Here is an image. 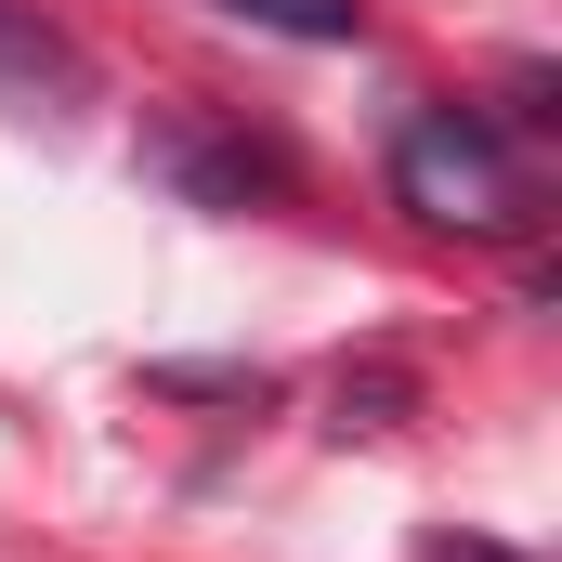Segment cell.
Instances as JSON below:
<instances>
[{
	"label": "cell",
	"mask_w": 562,
	"mask_h": 562,
	"mask_svg": "<svg viewBox=\"0 0 562 562\" xmlns=\"http://www.w3.org/2000/svg\"><path fill=\"white\" fill-rule=\"evenodd\" d=\"M393 210H419L431 236H524L537 183L484 105H406L393 119Z\"/></svg>",
	"instance_id": "obj_1"
},
{
	"label": "cell",
	"mask_w": 562,
	"mask_h": 562,
	"mask_svg": "<svg viewBox=\"0 0 562 562\" xmlns=\"http://www.w3.org/2000/svg\"><path fill=\"white\" fill-rule=\"evenodd\" d=\"M183 196H210V210H249V196H288V157L276 144H236V132H196V119H157V144H144Z\"/></svg>",
	"instance_id": "obj_2"
},
{
	"label": "cell",
	"mask_w": 562,
	"mask_h": 562,
	"mask_svg": "<svg viewBox=\"0 0 562 562\" xmlns=\"http://www.w3.org/2000/svg\"><path fill=\"white\" fill-rule=\"evenodd\" d=\"M210 13H236L262 40H314V53H353L367 40V0H210Z\"/></svg>",
	"instance_id": "obj_3"
},
{
	"label": "cell",
	"mask_w": 562,
	"mask_h": 562,
	"mask_svg": "<svg viewBox=\"0 0 562 562\" xmlns=\"http://www.w3.org/2000/svg\"><path fill=\"white\" fill-rule=\"evenodd\" d=\"M0 92H79V53L40 13H13V0H0Z\"/></svg>",
	"instance_id": "obj_4"
},
{
	"label": "cell",
	"mask_w": 562,
	"mask_h": 562,
	"mask_svg": "<svg viewBox=\"0 0 562 562\" xmlns=\"http://www.w3.org/2000/svg\"><path fill=\"white\" fill-rule=\"evenodd\" d=\"M406 406V367H340V431H393Z\"/></svg>",
	"instance_id": "obj_5"
},
{
	"label": "cell",
	"mask_w": 562,
	"mask_h": 562,
	"mask_svg": "<svg viewBox=\"0 0 562 562\" xmlns=\"http://www.w3.org/2000/svg\"><path fill=\"white\" fill-rule=\"evenodd\" d=\"M157 393H196V406H262V380H236V367H157Z\"/></svg>",
	"instance_id": "obj_6"
},
{
	"label": "cell",
	"mask_w": 562,
	"mask_h": 562,
	"mask_svg": "<svg viewBox=\"0 0 562 562\" xmlns=\"http://www.w3.org/2000/svg\"><path fill=\"white\" fill-rule=\"evenodd\" d=\"M419 562H524V550H510V537H471V524H431Z\"/></svg>",
	"instance_id": "obj_7"
},
{
	"label": "cell",
	"mask_w": 562,
	"mask_h": 562,
	"mask_svg": "<svg viewBox=\"0 0 562 562\" xmlns=\"http://www.w3.org/2000/svg\"><path fill=\"white\" fill-rule=\"evenodd\" d=\"M562 105H550V66H510V132H550Z\"/></svg>",
	"instance_id": "obj_8"
}]
</instances>
